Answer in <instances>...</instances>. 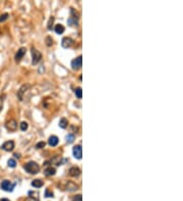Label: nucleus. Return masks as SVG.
Returning a JSON list of instances; mask_svg holds the SVG:
<instances>
[{"label":"nucleus","instance_id":"obj_1","mask_svg":"<svg viewBox=\"0 0 183 201\" xmlns=\"http://www.w3.org/2000/svg\"><path fill=\"white\" fill-rule=\"evenodd\" d=\"M24 168L27 172L32 174V175H35V174H38L40 172V167L36 162H29L24 166Z\"/></svg>","mask_w":183,"mask_h":201},{"label":"nucleus","instance_id":"obj_2","mask_svg":"<svg viewBox=\"0 0 183 201\" xmlns=\"http://www.w3.org/2000/svg\"><path fill=\"white\" fill-rule=\"evenodd\" d=\"M30 88H31L30 84H24V85L18 89V91H17V98H18L19 101H24V95H26L27 91L30 89Z\"/></svg>","mask_w":183,"mask_h":201},{"label":"nucleus","instance_id":"obj_3","mask_svg":"<svg viewBox=\"0 0 183 201\" xmlns=\"http://www.w3.org/2000/svg\"><path fill=\"white\" fill-rule=\"evenodd\" d=\"M14 186H15V184L11 183L10 181L4 180L3 182L1 183V189L4 190V191H7V192H11V191L13 190Z\"/></svg>","mask_w":183,"mask_h":201},{"label":"nucleus","instance_id":"obj_4","mask_svg":"<svg viewBox=\"0 0 183 201\" xmlns=\"http://www.w3.org/2000/svg\"><path fill=\"white\" fill-rule=\"evenodd\" d=\"M32 56H33V61H32L33 65L38 64L42 58V54L38 50H36V49H34V48L32 49Z\"/></svg>","mask_w":183,"mask_h":201},{"label":"nucleus","instance_id":"obj_5","mask_svg":"<svg viewBox=\"0 0 183 201\" xmlns=\"http://www.w3.org/2000/svg\"><path fill=\"white\" fill-rule=\"evenodd\" d=\"M81 63H83V57L78 56L77 58H75V60L71 61V67L75 70H77V69H80L81 67Z\"/></svg>","mask_w":183,"mask_h":201},{"label":"nucleus","instance_id":"obj_6","mask_svg":"<svg viewBox=\"0 0 183 201\" xmlns=\"http://www.w3.org/2000/svg\"><path fill=\"white\" fill-rule=\"evenodd\" d=\"M77 21H78V17L75 15V9L71 8V16L68 18V24L71 27H75V26H77Z\"/></svg>","mask_w":183,"mask_h":201},{"label":"nucleus","instance_id":"obj_7","mask_svg":"<svg viewBox=\"0 0 183 201\" xmlns=\"http://www.w3.org/2000/svg\"><path fill=\"white\" fill-rule=\"evenodd\" d=\"M5 127H6V129L7 130H9V131H15L16 129H17V123H16V121L15 120H9V121H7V122L5 123Z\"/></svg>","mask_w":183,"mask_h":201},{"label":"nucleus","instance_id":"obj_8","mask_svg":"<svg viewBox=\"0 0 183 201\" xmlns=\"http://www.w3.org/2000/svg\"><path fill=\"white\" fill-rule=\"evenodd\" d=\"M72 152H73V155H75V158L80 160L81 155H83V149H81V146L80 145H75L72 149Z\"/></svg>","mask_w":183,"mask_h":201},{"label":"nucleus","instance_id":"obj_9","mask_svg":"<svg viewBox=\"0 0 183 201\" xmlns=\"http://www.w3.org/2000/svg\"><path fill=\"white\" fill-rule=\"evenodd\" d=\"M1 148L3 150H5V151H11L14 148V142L12 140L6 141V142H4L3 144H2Z\"/></svg>","mask_w":183,"mask_h":201},{"label":"nucleus","instance_id":"obj_10","mask_svg":"<svg viewBox=\"0 0 183 201\" xmlns=\"http://www.w3.org/2000/svg\"><path fill=\"white\" fill-rule=\"evenodd\" d=\"M26 51H27L26 48H21L16 52V54H15V61L16 62H19L21 59H23V57L24 56V54H26Z\"/></svg>","mask_w":183,"mask_h":201},{"label":"nucleus","instance_id":"obj_11","mask_svg":"<svg viewBox=\"0 0 183 201\" xmlns=\"http://www.w3.org/2000/svg\"><path fill=\"white\" fill-rule=\"evenodd\" d=\"M69 176L71 177H78L80 175V170L77 167H72L69 169Z\"/></svg>","mask_w":183,"mask_h":201},{"label":"nucleus","instance_id":"obj_12","mask_svg":"<svg viewBox=\"0 0 183 201\" xmlns=\"http://www.w3.org/2000/svg\"><path fill=\"white\" fill-rule=\"evenodd\" d=\"M73 44L72 39L70 38H63L62 39V47L63 48H69Z\"/></svg>","mask_w":183,"mask_h":201},{"label":"nucleus","instance_id":"obj_13","mask_svg":"<svg viewBox=\"0 0 183 201\" xmlns=\"http://www.w3.org/2000/svg\"><path fill=\"white\" fill-rule=\"evenodd\" d=\"M58 142H59V139H58L57 136L52 135L49 137V144H50L51 146H56L58 144Z\"/></svg>","mask_w":183,"mask_h":201},{"label":"nucleus","instance_id":"obj_14","mask_svg":"<svg viewBox=\"0 0 183 201\" xmlns=\"http://www.w3.org/2000/svg\"><path fill=\"white\" fill-rule=\"evenodd\" d=\"M44 182L42 180H40V179H36V180H34L33 182H32V186L35 188H41L42 186H43Z\"/></svg>","mask_w":183,"mask_h":201},{"label":"nucleus","instance_id":"obj_15","mask_svg":"<svg viewBox=\"0 0 183 201\" xmlns=\"http://www.w3.org/2000/svg\"><path fill=\"white\" fill-rule=\"evenodd\" d=\"M66 189H67L68 191H75L78 189V186L75 184V183L72 182H68L67 186H66Z\"/></svg>","mask_w":183,"mask_h":201},{"label":"nucleus","instance_id":"obj_16","mask_svg":"<svg viewBox=\"0 0 183 201\" xmlns=\"http://www.w3.org/2000/svg\"><path fill=\"white\" fill-rule=\"evenodd\" d=\"M55 173H56V171H55V169L54 168H47L46 170H45V175L46 176H54L55 175Z\"/></svg>","mask_w":183,"mask_h":201},{"label":"nucleus","instance_id":"obj_17","mask_svg":"<svg viewBox=\"0 0 183 201\" xmlns=\"http://www.w3.org/2000/svg\"><path fill=\"white\" fill-rule=\"evenodd\" d=\"M64 31H65V29H64V27L62 26V24H57V26L55 27V32H56V34L61 35V34H63V33H64Z\"/></svg>","mask_w":183,"mask_h":201},{"label":"nucleus","instance_id":"obj_18","mask_svg":"<svg viewBox=\"0 0 183 201\" xmlns=\"http://www.w3.org/2000/svg\"><path fill=\"white\" fill-rule=\"evenodd\" d=\"M67 125H68V121H67V119H65V118H62L61 119L60 121H59V126H60L61 128H66L67 127Z\"/></svg>","mask_w":183,"mask_h":201},{"label":"nucleus","instance_id":"obj_19","mask_svg":"<svg viewBox=\"0 0 183 201\" xmlns=\"http://www.w3.org/2000/svg\"><path fill=\"white\" fill-rule=\"evenodd\" d=\"M75 96H76V98L77 99H81V96H83V91H81V88H77L75 91Z\"/></svg>","mask_w":183,"mask_h":201},{"label":"nucleus","instance_id":"obj_20","mask_svg":"<svg viewBox=\"0 0 183 201\" xmlns=\"http://www.w3.org/2000/svg\"><path fill=\"white\" fill-rule=\"evenodd\" d=\"M73 140H75V135H73V134H68V135L66 136V142L67 143L73 142Z\"/></svg>","mask_w":183,"mask_h":201},{"label":"nucleus","instance_id":"obj_21","mask_svg":"<svg viewBox=\"0 0 183 201\" xmlns=\"http://www.w3.org/2000/svg\"><path fill=\"white\" fill-rule=\"evenodd\" d=\"M5 96H6L5 95L0 96V112L3 109V104H4V100H5Z\"/></svg>","mask_w":183,"mask_h":201},{"label":"nucleus","instance_id":"obj_22","mask_svg":"<svg viewBox=\"0 0 183 201\" xmlns=\"http://www.w3.org/2000/svg\"><path fill=\"white\" fill-rule=\"evenodd\" d=\"M8 166L10 168H15L16 167V162L14 160H12V158H10V160L8 161Z\"/></svg>","mask_w":183,"mask_h":201},{"label":"nucleus","instance_id":"obj_23","mask_svg":"<svg viewBox=\"0 0 183 201\" xmlns=\"http://www.w3.org/2000/svg\"><path fill=\"white\" fill-rule=\"evenodd\" d=\"M28 127H29V125H28V123H27V122H21V129L23 131H26L27 129H28Z\"/></svg>","mask_w":183,"mask_h":201},{"label":"nucleus","instance_id":"obj_24","mask_svg":"<svg viewBox=\"0 0 183 201\" xmlns=\"http://www.w3.org/2000/svg\"><path fill=\"white\" fill-rule=\"evenodd\" d=\"M7 18H8V14H7V13L1 14V15H0V22H2V21H6Z\"/></svg>","mask_w":183,"mask_h":201},{"label":"nucleus","instance_id":"obj_25","mask_svg":"<svg viewBox=\"0 0 183 201\" xmlns=\"http://www.w3.org/2000/svg\"><path fill=\"white\" fill-rule=\"evenodd\" d=\"M54 22V17L51 16L50 19H49V22H48V29H52V24H53Z\"/></svg>","mask_w":183,"mask_h":201},{"label":"nucleus","instance_id":"obj_26","mask_svg":"<svg viewBox=\"0 0 183 201\" xmlns=\"http://www.w3.org/2000/svg\"><path fill=\"white\" fill-rule=\"evenodd\" d=\"M45 197H53V193H52L49 189H47L45 191Z\"/></svg>","mask_w":183,"mask_h":201},{"label":"nucleus","instance_id":"obj_27","mask_svg":"<svg viewBox=\"0 0 183 201\" xmlns=\"http://www.w3.org/2000/svg\"><path fill=\"white\" fill-rule=\"evenodd\" d=\"M45 144H46V143H45V142H44V141H41V142L37 143L36 147H37V148H43V147H44V146H45Z\"/></svg>","mask_w":183,"mask_h":201},{"label":"nucleus","instance_id":"obj_28","mask_svg":"<svg viewBox=\"0 0 183 201\" xmlns=\"http://www.w3.org/2000/svg\"><path fill=\"white\" fill-rule=\"evenodd\" d=\"M38 195V194H37ZM36 195V197H35V195L34 196H29V201H39V199H38V196Z\"/></svg>","mask_w":183,"mask_h":201},{"label":"nucleus","instance_id":"obj_29","mask_svg":"<svg viewBox=\"0 0 183 201\" xmlns=\"http://www.w3.org/2000/svg\"><path fill=\"white\" fill-rule=\"evenodd\" d=\"M73 201H81V195H76L75 198H73Z\"/></svg>","mask_w":183,"mask_h":201},{"label":"nucleus","instance_id":"obj_30","mask_svg":"<svg viewBox=\"0 0 183 201\" xmlns=\"http://www.w3.org/2000/svg\"><path fill=\"white\" fill-rule=\"evenodd\" d=\"M14 156H15L16 158H21V155H19L18 153H15V155H14Z\"/></svg>","mask_w":183,"mask_h":201},{"label":"nucleus","instance_id":"obj_31","mask_svg":"<svg viewBox=\"0 0 183 201\" xmlns=\"http://www.w3.org/2000/svg\"><path fill=\"white\" fill-rule=\"evenodd\" d=\"M0 201H9L8 199H6V198H3V199H1Z\"/></svg>","mask_w":183,"mask_h":201}]
</instances>
